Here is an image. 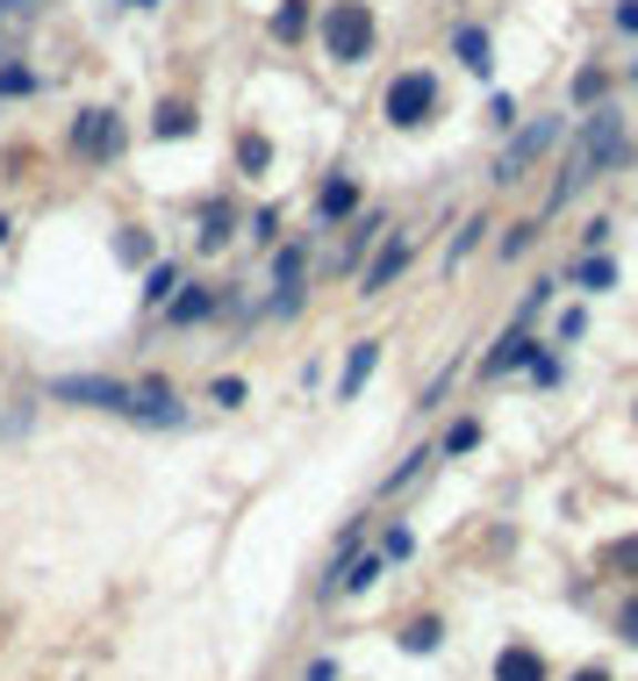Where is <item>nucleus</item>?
<instances>
[{
	"mask_svg": "<svg viewBox=\"0 0 638 681\" xmlns=\"http://www.w3.org/2000/svg\"><path fill=\"white\" fill-rule=\"evenodd\" d=\"M51 402H72V409H130V381H109V373H58L51 381Z\"/></svg>",
	"mask_w": 638,
	"mask_h": 681,
	"instance_id": "nucleus-2",
	"label": "nucleus"
},
{
	"mask_svg": "<svg viewBox=\"0 0 638 681\" xmlns=\"http://www.w3.org/2000/svg\"><path fill=\"white\" fill-rule=\"evenodd\" d=\"M165 309H173V323H208V316H216V295H208V287H179Z\"/></svg>",
	"mask_w": 638,
	"mask_h": 681,
	"instance_id": "nucleus-12",
	"label": "nucleus"
},
{
	"mask_svg": "<svg viewBox=\"0 0 638 681\" xmlns=\"http://www.w3.org/2000/svg\"><path fill=\"white\" fill-rule=\"evenodd\" d=\"M194 130V115L187 109H173V101H165V109H158V136H187Z\"/></svg>",
	"mask_w": 638,
	"mask_h": 681,
	"instance_id": "nucleus-24",
	"label": "nucleus"
},
{
	"mask_svg": "<svg viewBox=\"0 0 638 681\" xmlns=\"http://www.w3.org/2000/svg\"><path fill=\"white\" fill-rule=\"evenodd\" d=\"M352 208H359V187H352V179H330V187H323V194H316V216H323V223H338V216H352Z\"/></svg>",
	"mask_w": 638,
	"mask_h": 681,
	"instance_id": "nucleus-13",
	"label": "nucleus"
},
{
	"mask_svg": "<svg viewBox=\"0 0 638 681\" xmlns=\"http://www.w3.org/2000/svg\"><path fill=\"white\" fill-rule=\"evenodd\" d=\"M438 639H445V631H438V617H416V625L402 631V646H409V653H438Z\"/></svg>",
	"mask_w": 638,
	"mask_h": 681,
	"instance_id": "nucleus-18",
	"label": "nucleus"
},
{
	"mask_svg": "<svg viewBox=\"0 0 638 681\" xmlns=\"http://www.w3.org/2000/svg\"><path fill=\"white\" fill-rule=\"evenodd\" d=\"M625 639L638 646V602H631V610H625Z\"/></svg>",
	"mask_w": 638,
	"mask_h": 681,
	"instance_id": "nucleus-32",
	"label": "nucleus"
},
{
	"mask_svg": "<svg viewBox=\"0 0 638 681\" xmlns=\"http://www.w3.org/2000/svg\"><path fill=\"white\" fill-rule=\"evenodd\" d=\"M373 367H381V344H352V359H344V373H338V402H352L359 395V388H367L373 381Z\"/></svg>",
	"mask_w": 638,
	"mask_h": 681,
	"instance_id": "nucleus-10",
	"label": "nucleus"
},
{
	"mask_svg": "<svg viewBox=\"0 0 638 681\" xmlns=\"http://www.w3.org/2000/svg\"><path fill=\"white\" fill-rule=\"evenodd\" d=\"M29 8H37V0H0V14H29Z\"/></svg>",
	"mask_w": 638,
	"mask_h": 681,
	"instance_id": "nucleus-33",
	"label": "nucleus"
},
{
	"mask_svg": "<svg viewBox=\"0 0 638 681\" xmlns=\"http://www.w3.org/2000/svg\"><path fill=\"white\" fill-rule=\"evenodd\" d=\"M545 309H553V280H538V287H531V295H524V309H516V323L531 330V323H538Z\"/></svg>",
	"mask_w": 638,
	"mask_h": 681,
	"instance_id": "nucleus-20",
	"label": "nucleus"
},
{
	"mask_svg": "<svg viewBox=\"0 0 638 681\" xmlns=\"http://www.w3.org/2000/svg\"><path fill=\"white\" fill-rule=\"evenodd\" d=\"M309 681H338V668H330V660H316V668H309Z\"/></svg>",
	"mask_w": 638,
	"mask_h": 681,
	"instance_id": "nucleus-31",
	"label": "nucleus"
},
{
	"mask_svg": "<svg viewBox=\"0 0 638 681\" xmlns=\"http://www.w3.org/2000/svg\"><path fill=\"white\" fill-rule=\"evenodd\" d=\"M0 237H8V216H0Z\"/></svg>",
	"mask_w": 638,
	"mask_h": 681,
	"instance_id": "nucleus-36",
	"label": "nucleus"
},
{
	"mask_svg": "<svg viewBox=\"0 0 638 681\" xmlns=\"http://www.w3.org/2000/svg\"><path fill=\"white\" fill-rule=\"evenodd\" d=\"M208 402H223V409H237V402H245V381H216V388H208Z\"/></svg>",
	"mask_w": 638,
	"mask_h": 681,
	"instance_id": "nucleus-28",
	"label": "nucleus"
},
{
	"mask_svg": "<svg viewBox=\"0 0 638 681\" xmlns=\"http://www.w3.org/2000/svg\"><path fill=\"white\" fill-rule=\"evenodd\" d=\"M123 416H136L144 423V431H179V416H187V409H179V395L165 381H144V388H130V409Z\"/></svg>",
	"mask_w": 638,
	"mask_h": 681,
	"instance_id": "nucleus-6",
	"label": "nucleus"
},
{
	"mask_svg": "<svg viewBox=\"0 0 638 681\" xmlns=\"http://www.w3.org/2000/svg\"><path fill=\"white\" fill-rule=\"evenodd\" d=\"M625 158V123H617L610 109L596 115V123H588V144H582V165L588 173H610V165Z\"/></svg>",
	"mask_w": 638,
	"mask_h": 681,
	"instance_id": "nucleus-7",
	"label": "nucleus"
},
{
	"mask_svg": "<svg viewBox=\"0 0 638 681\" xmlns=\"http://www.w3.org/2000/svg\"><path fill=\"white\" fill-rule=\"evenodd\" d=\"M431 109H438V80H431V72H402V80L388 86V123L394 130H423Z\"/></svg>",
	"mask_w": 638,
	"mask_h": 681,
	"instance_id": "nucleus-3",
	"label": "nucleus"
},
{
	"mask_svg": "<svg viewBox=\"0 0 638 681\" xmlns=\"http://www.w3.org/2000/svg\"><path fill=\"white\" fill-rule=\"evenodd\" d=\"M130 8H158V0H130Z\"/></svg>",
	"mask_w": 638,
	"mask_h": 681,
	"instance_id": "nucleus-35",
	"label": "nucleus"
},
{
	"mask_svg": "<svg viewBox=\"0 0 638 681\" xmlns=\"http://www.w3.org/2000/svg\"><path fill=\"white\" fill-rule=\"evenodd\" d=\"M574 681H610V674H603V668H582V674H574Z\"/></svg>",
	"mask_w": 638,
	"mask_h": 681,
	"instance_id": "nucleus-34",
	"label": "nucleus"
},
{
	"mask_svg": "<svg viewBox=\"0 0 638 681\" xmlns=\"http://www.w3.org/2000/svg\"><path fill=\"white\" fill-rule=\"evenodd\" d=\"M409 259H416V251H409V237H388V245H381V259L359 272V295H388V287L409 272Z\"/></svg>",
	"mask_w": 638,
	"mask_h": 681,
	"instance_id": "nucleus-8",
	"label": "nucleus"
},
{
	"mask_svg": "<svg viewBox=\"0 0 638 681\" xmlns=\"http://www.w3.org/2000/svg\"><path fill=\"white\" fill-rule=\"evenodd\" d=\"M596 94H603V65H588L582 80H574V101H596Z\"/></svg>",
	"mask_w": 638,
	"mask_h": 681,
	"instance_id": "nucleus-27",
	"label": "nucleus"
},
{
	"mask_svg": "<svg viewBox=\"0 0 638 681\" xmlns=\"http://www.w3.org/2000/svg\"><path fill=\"white\" fill-rule=\"evenodd\" d=\"M481 445V423L474 416H466V423H452V431H445V452H474Z\"/></svg>",
	"mask_w": 638,
	"mask_h": 681,
	"instance_id": "nucleus-23",
	"label": "nucleus"
},
{
	"mask_svg": "<svg viewBox=\"0 0 638 681\" xmlns=\"http://www.w3.org/2000/svg\"><path fill=\"white\" fill-rule=\"evenodd\" d=\"M373 581H381V553L352 559V567H344V574H338V581H330V588H352V596H359V588H373Z\"/></svg>",
	"mask_w": 638,
	"mask_h": 681,
	"instance_id": "nucleus-15",
	"label": "nucleus"
},
{
	"mask_svg": "<svg viewBox=\"0 0 638 681\" xmlns=\"http://www.w3.org/2000/svg\"><path fill=\"white\" fill-rule=\"evenodd\" d=\"M223 237H230V216H208V230H202V251H216Z\"/></svg>",
	"mask_w": 638,
	"mask_h": 681,
	"instance_id": "nucleus-29",
	"label": "nucleus"
},
{
	"mask_svg": "<svg viewBox=\"0 0 638 681\" xmlns=\"http://www.w3.org/2000/svg\"><path fill=\"white\" fill-rule=\"evenodd\" d=\"M452 51H460V65H466V72H481V80H488L495 58H488V37H481V29H460V37H452Z\"/></svg>",
	"mask_w": 638,
	"mask_h": 681,
	"instance_id": "nucleus-14",
	"label": "nucleus"
},
{
	"mask_svg": "<svg viewBox=\"0 0 638 681\" xmlns=\"http://www.w3.org/2000/svg\"><path fill=\"white\" fill-rule=\"evenodd\" d=\"M173 295H179V266H151V280H144V301H158V309H165Z\"/></svg>",
	"mask_w": 638,
	"mask_h": 681,
	"instance_id": "nucleus-16",
	"label": "nucleus"
},
{
	"mask_svg": "<svg viewBox=\"0 0 638 681\" xmlns=\"http://www.w3.org/2000/svg\"><path fill=\"white\" fill-rule=\"evenodd\" d=\"M323 51L338 58V65H359V58L373 51V14H367V0H338V8L323 14Z\"/></svg>",
	"mask_w": 638,
	"mask_h": 681,
	"instance_id": "nucleus-1",
	"label": "nucleus"
},
{
	"mask_svg": "<svg viewBox=\"0 0 638 681\" xmlns=\"http://www.w3.org/2000/svg\"><path fill=\"white\" fill-rule=\"evenodd\" d=\"M237 158H245V173H266V158H272L266 136H245V151H237Z\"/></svg>",
	"mask_w": 638,
	"mask_h": 681,
	"instance_id": "nucleus-25",
	"label": "nucleus"
},
{
	"mask_svg": "<svg viewBox=\"0 0 638 681\" xmlns=\"http://www.w3.org/2000/svg\"><path fill=\"white\" fill-rule=\"evenodd\" d=\"M531 237H538V223H516V230L503 237V259H516V251H531Z\"/></svg>",
	"mask_w": 638,
	"mask_h": 681,
	"instance_id": "nucleus-26",
	"label": "nucleus"
},
{
	"mask_svg": "<svg viewBox=\"0 0 638 681\" xmlns=\"http://www.w3.org/2000/svg\"><path fill=\"white\" fill-rule=\"evenodd\" d=\"M610 280H617V266H610V259H596V251H588L582 272H574V287H588V295H596V287H610Z\"/></svg>",
	"mask_w": 638,
	"mask_h": 681,
	"instance_id": "nucleus-19",
	"label": "nucleus"
},
{
	"mask_svg": "<svg viewBox=\"0 0 638 681\" xmlns=\"http://www.w3.org/2000/svg\"><path fill=\"white\" fill-rule=\"evenodd\" d=\"M481 230H488V216H466V223H460V237H452V259H445V266H460L466 251L481 245Z\"/></svg>",
	"mask_w": 638,
	"mask_h": 681,
	"instance_id": "nucleus-21",
	"label": "nucleus"
},
{
	"mask_svg": "<svg viewBox=\"0 0 638 681\" xmlns=\"http://www.w3.org/2000/svg\"><path fill=\"white\" fill-rule=\"evenodd\" d=\"M553 144H559V123H553V115H538V123H524V130L510 136V151H503V158H495V179H503V187H510V179H524V165H538V158H545V151H553Z\"/></svg>",
	"mask_w": 638,
	"mask_h": 681,
	"instance_id": "nucleus-4",
	"label": "nucleus"
},
{
	"mask_svg": "<svg viewBox=\"0 0 638 681\" xmlns=\"http://www.w3.org/2000/svg\"><path fill=\"white\" fill-rule=\"evenodd\" d=\"M301 29H309V8H301V0H280V14H272V37H287V43H295Z\"/></svg>",
	"mask_w": 638,
	"mask_h": 681,
	"instance_id": "nucleus-17",
	"label": "nucleus"
},
{
	"mask_svg": "<svg viewBox=\"0 0 638 681\" xmlns=\"http://www.w3.org/2000/svg\"><path fill=\"white\" fill-rule=\"evenodd\" d=\"M115 151H123V123H115L109 109H86L80 123H72V158L101 165V158H115Z\"/></svg>",
	"mask_w": 638,
	"mask_h": 681,
	"instance_id": "nucleus-5",
	"label": "nucleus"
},
{
	"mask_svg": "<svg viewBox=\"0 0 638 681\" xmlns=\"http://www.w3.org/2000/svg\"><path fill=\"white\" fill-rule=\"evenodd\" d=\"M617 29H631V37H638V0H625V8H617Z\"/></svg>",
	"mask_w": 638,
	"mask_h": 681,
	"instance_id": "nucleus-30",
	"label": "nucleus"
},
{
	"mask_svg": "<svg viewBox=\"0 0 638 681\" xmlns=\"http://www.w3.org/2000/svg\"><path fill=\"white\" fill-rule=\"evenodd\" d=\"M416 553V538H409V524H388V538H381V559H409Z\"/></svg>",
	"mask_w": 638,
	"mask_h": 681,
	"instance_id": "nucleus-22",
	"label": "nucleus"
},
{
	"mask_svg": "<svg viewBox=\"0 0 638 681\" xmlns=\"http://www.w3.org/2000/svg\"><path fill=\"white\" fill-rule=\"evenodd\" d=\"M495 681H545V653L538 646H503L495 653Z\"/></svg>",
	"mask_w": 638,
	"mask_h": 681,
	"instance_id": "nucleus-11",
	"label": "nucleus"
},
{
	"mask_svg": "<svg viewBox=\"0 0 638 681\" xmlns=\"http://www.w3.org/2000/svg\"><path fill=\"white\" fill-rule=\"evenodd\" d=\"M524 359H538V344H531V330H524V323H510V330H503V344H495V352L481 359V373H488V381H495V373L524 367Z\"/></svg>",
	"mask_w": 638,
	"mask_h": 681,
	"instance_id": "nucleus-9",
	"label": "nucleus"
}]
</instances>
